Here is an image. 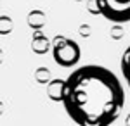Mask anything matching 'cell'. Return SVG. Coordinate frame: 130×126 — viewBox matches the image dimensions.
Segmentation results:
<instances>
[{
    "label": "cell",
    "mask_w": 130,
    "mask_h": 126,
    "mask_svg": "<svg viewBox=\"0 0 130 126\" xmlns=\"http://www.w3.org/2000/svg\"><path fill=\"white\" fill-rule=\"evenodd\" d=\"M61 102L76 124L109 126L123 111L125 90L113 71L87 64L73 69L64 79Z\"/></svg>",
    "instance_id": "6da1fadb"
},
{
    "label": "cell",
    "mask_w": 130,
    "mask_h": 126,
    "mask_svg": "<svg viewBox=\"0 0 130 126\" xmlns=\"http://www.w3.org/2000/svg\"><path fill=\"white\" fill-rule=\"evenodd\" d=\"M99 14L111 23H130V0H94Z\"/></svg>",
    "instance_id": "7a4b0ae2"
},
{
    "label": "cell",
    "mask_w": 130,
    "mask_h": 126,
    "mask_svg": "<svg viewBox=\"0 0 130 126\" xmlns=\"http://www.w3.org/2000/svg\"><path fill=\"white\" fill-rule=\"evenodd\" d=\"M52 57L62 68H71L80 59V47L75 40L57 38L52 47Z\"/></svg>",
    "instance_id": "3957f363"
},
{
    "label": "cell",
    "mask_w": 130,
    "mask_h": 126,
    "mask_svg": "<svg viewBox=\"0 0 130 126\" xmlns=\"http://www.w3.org/2000/svg\"><path fill=\"white\" fill-rule=\"evenodd\" d=\"M120 69H121V74H123V78H125L127 87L130 88V45L127 47V50H125V52H123V55H121Z\"/></svg>",
    "instance_id": "277c9868"
}]
</instances>
